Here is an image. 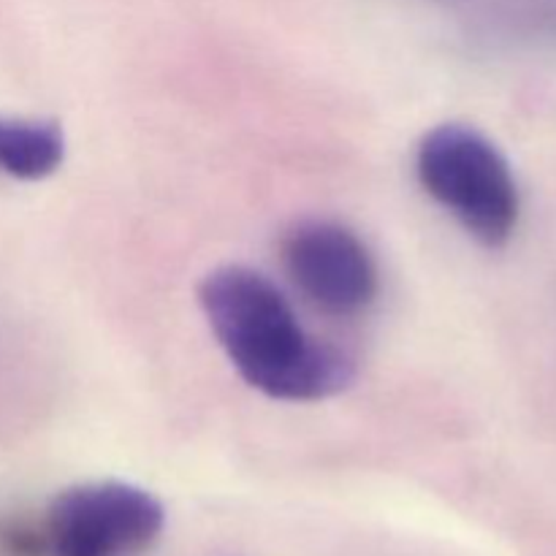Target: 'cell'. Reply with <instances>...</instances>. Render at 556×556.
Returning <instances> with one entry per match:
<instances>
[{"label": "cell", "instance_id": "cell-1", "mask_svg": "<svg viewBox=\"0 0 556 556\" xmlns=\"http://www.w3.org/2000/svg\"><path fill=\"white\" fill-rule=\"evenodd\" d=\"M199 304L233 369L271 400H329L356 378L351 358L309 337L280 288L250 266L210 271Z\"/></svg>", "mask_w": 556, "mask_h": 556}, {"label": "cell", "instance_id": "cell-2", "mask_svg": "<svg viewBox=\"0 0 556 556\" xmlns=\"http://www.w3.org/2000/svg\"><path fill=\"white\" fill-rule=\"evenodd\" d=\"M424 190L483 248H503L516 233L521 193L508 157L472 125L429 130L416 152Z\"/></svg>", "mask_w": 556, "mask_h": 556}, {"label": "cell", "instance_id": "cell-3", "mask_svg": "<svg viewBox=\"0 0 556 556\" xmlns=\"http://www.w3.org/2000/svg\"><path fill=\"white\" fill-rule=\"evenodd\" d=\"M166 510L155 494L123 481L71 486L47 510L52 556H136L161 538Z\"/></svg>", "mask_w": 556, "mask_h": 556}, {"label": "cell", "instance_id": "cell-4", "mask_svg": "<svg viewBox=\"0 0 556 556\" xmlns=\"http://www.w3.org/2000/svg\"><path fill=\"white\" fill-rule=\"evenodd\" d=\"M282 264L307 302L337 318L364 313L378 296L372 255L342 223H296L282 237Z\"/></svg>", "mask_w": 556, "mask_h": 556}, {"label": "cell", "instance_id": "cell-5", "mask_svg": "<svg viewBox=\"0 0 556 556\" xmlns=\"http://www.w3.org/2000/svg\"><path fill=\"white\" fill-rule=\"evenodd\" d=\"M63 161L65 136L58 123L0 117V174L36 182L52 177Z\"/></svg>", "mask_w": 556, "mask_h": 556}, {"label": "cell", "instance_id": "cell-6", "mask_svg": "<svg viewBox=\"0 0 556 556\" xmlns=\"http://www.w3.org/2000/svg\"><path fill=\"white\" fill-rule=\"evenodd\" d=\"M541 22H543V27H546V30L556 33V9H548L546 14L541 16Z\"/></svg>", "mask_w": 556, "mask_h": 556}]
</instances>
